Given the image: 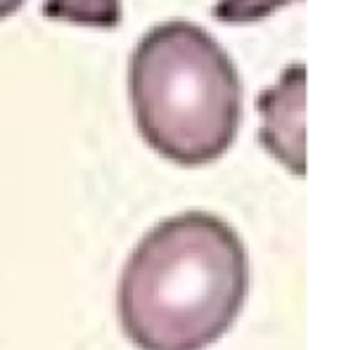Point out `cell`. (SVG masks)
I'll use <instances>...</instances> for the list:
<instances>
[{"label": "cell", "mask_w": 346, "mask_h": 350, "mask_svg": "<svg viewBox=\"0 0 346 350\" xmlns=\"http://www.w3.org/2000/svg\"><path fill=\"white\" fill-rule=\"evenodd\" d=\"M249 293L247 246L223 218L188 211L154 225L128 256L116 312L140 350H206Z\"/></svg>", "instance_id": "obj_1"}, {"label": "cell", "mask_w": 346, "mask_h": 350, "mask_svg": "<svg viewBox=\"0 0 346 350\" xmlns=\"http://www.w3.org/2000/svg\"><path fill=\"white\" fill-rule=\"evenodd\" d=\"M128 95L143 140L180 166L221 159L240 131V74L219 40L185 19L140 38L128 62Z\"/></svg>", "instance_id": "obj_2"}, {"label": "cell", "mask_w": 346, "mask_h": 350, "mask_svg": "<svg viewBox=\"0 0 346 350\" xmlns=\"http://www.w3.org/2000/svg\"><path fill=\"white\" fill-rule=\"evenodd\" d=\"M304 97H306V66L294 64L282 71L280 81L259 95L261 145L292 173H306L304 157Z\"/></svg>", "instance_id": "obj_3"}, {"label": "cell", "mask_w": 346, "mask_h": 350, "mask_svg": "<svg viewBox=\"0 0 346 350\" xmlns=\"http://www.w3.org/2000/svg\"><path fill=\"white\" fill-rule=\"evenodd\" d=\"M43 14L58 22H71L81 27L114 29L121 22L119 0H45Z\"/></svg>", "instance_id": "obj_4"}, {"label": "cell", "mask_w": 346, "mask_h": 350, "mask_svg": "<svg viewBox=\"0 0 346 350\" xmlns=\"http://www.w3.org/2000/svg\"><path fill=\"white\" fill-rule=\"evenodd\" d=\"M282 3L287 0H221L214 8V17L223 22H249L268 14Z\"/></svg>", "instance_id": "obj_5"}, {"label": "cell", "mask_w": 346, "mask_h": 350, "mask_svg": "<svg viewBox=\"0 0 346 350\" xmlns=\"http://www.w3.org/2000/svg\"><path fill=\"white\" fill-rule=\"evenodd\" d=\"M27 0H0V19H8L10 14L17 12Z\"/></svg>", "instance_id": "obj_6"}]
</instances>
